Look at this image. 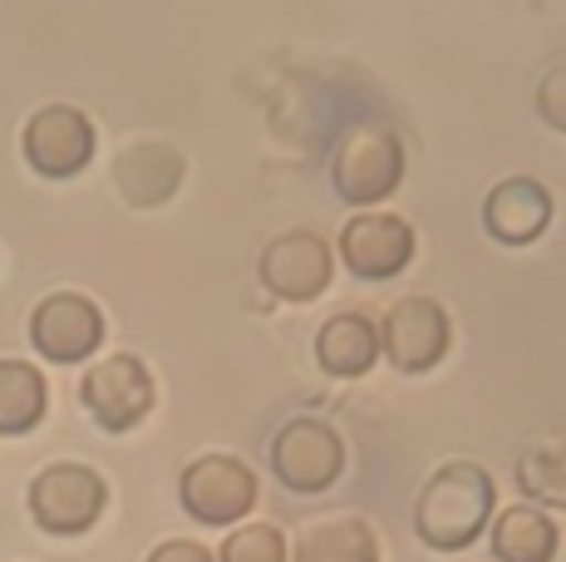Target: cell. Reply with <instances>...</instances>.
Instances as JSON below:
<instances>
[{
    "mask_svg": "<svg viewBox=\"0 0 566 562\" xmlns=\"http://www.w3.org/2000/svg\"><path fill=\"white\" fill-rule=\"evenodd\" d=\"M335 277L331 247L315 232H281L261 252V281L276 291L281 301H315Z\"/></svg>",
    "mask_w": 566,
    "mask_h": 562,
    "instance_id": "8fae6325",
    "label": "cell"
},
{
    "mask_svg": "<svg viewBox=\"0 0 566 562\" xmlns=\"http://www.w3.org/2000/svg\"><path fill=\"white\" fill-rule=\"evenodd\" d=\"M453 326L449 311L439 306L433 296H405L389 306L385 326H379V351L389 355V365L405 375H423L449 355Z\"/></svg>",
    "mask_w": 566,
    "mask_h": 562,
    "instance_id": "8992f818",
    "label": "cell"
},
{
    "mask_svg": "<svg viewBox=\"0 0 566 562\" xmlns=\"http://www.w3.org/2000/svg\"><path fill=\"white\" fill-rule=\"evenodd\" d=\"M488 533H493L497 562H552L562 548L557 523L532 503H513V508H503V513H493Z\"/></svg>",
    "mask_w": 566,
    "mask_h": 562,
    "instance_id": "2e32d148",
    "label": "cell"
},
{
    "mask_svg": "<svg viewBox=\"0 0 566 562\" xmlns=\"http://www.w3.org/2000/svg\"><path fill=\"white\" fill-rule=\"evenodd\" d=\"M271 473L291 493H325L345 473V439L315 415H296L271 439Z\"/></svg>",
    "mask_w": 566,
    "mask_h": 562,
    "instance_id": "277c9868",
    "label": "cell"
},
{
    "mask_svg": "<svg viewBox=\"0 0 566 562\" xmlns=\"http://www.w3.org/2000/svg\"><path fill=\"white\" fill-rule=\"evenodd\" d=\"M493 473L473 459H449L423 479L419 499H413V533L433 553H463L493 523Z\"/></svg>",
    "mask_w": 566,
    "mask_h": 562,
    "instance_id": "6da1fadb",
    "label": "cell"
},
{
    "mask_svg": "<svg viewBox=\"0 0 566 562\" xmlns=\"http://www.w3.org/2000/svg\"><path fill=\"white\" fill-rule=\"evenodd\" d=\"M30 341H35V351L45 355V361H60V365L84 361V355L99 351L104 316L80 291H54V296H45L35 306V316H30Z\"/></svg>",
    "mask_w": 566,
    "mask_h": 562,
    "instance_id": "ba28073f",
    "label": "cell"
},
{
    "mask_svg": "<svg viewBox=\"0 0 566 562\" xmlns=\"http://www.w3.org/2000/svg\"><path fill=\"white\" fill-rule=\"evenodd\" d=\"M25 158L45 178H70L94 158V124L70 104H50L25 124Z\"/></svg>",
    "mask_w": 566,
    "mask_h": 562,
    "instance_id": "30bf717a",
    "label": "cell"
},
{
    "mask_svg": "<svg viewBox=\"0 0 566 562\" xmlns=\"http://www.w3.org/2000/svg\"><path fill=\"white\" fill-rule=\"evenodd\" d=\"M340 257L355 277L365 281H389L409 267L413 257V227L395 212H360L345 222L340 232Z\"/></svg>",
    "mask_w": 566,
    "mask_h": 562,
    "instance_id": "9c48e42d",
    "label": "cell"
},
{
    "mask_svg": "<svg viewBox=\"0 0 566 562\" xmlns=\"http://www.w3.org/2000/svg\"><path fill=\"white\" fill-rule=\"evenodd\" d=\"M331 183L345 202H355L365 212L375 202H385L405 183V144H399V134L389 124H375V118L350 124L340 134V144H335Z\"/></svg>",
    "mask_w": 566,
    "mask_h": 562,
    "instance_id": "7a4b0ae2",
    "label": "cell"
},
{
    "mask_svg": "<svg viewBox=\"0 0 566 562\" xmlns=\"http://www.w3.org/2000/svg\"><path fill=\"white\" fill-rule=\"evenodd\" d=\"M517 489L532 508H566V429H552L517 454Z\"/></svg>",
    "mask_w": 566,
    "mask_h": 562,
    "instance_id": "e0dca14e",
    "label": "cell"
},
{
    "mask_svg": "<svg viewBox=\"0 0 566 562\" xmlns=\"http://www.w3.org/2000/svg\"><path fill=\"white\" fill-rule=\"evenodd\" d=\"M30 518L54 538H80L90 533L108 508V483L90 464H50L30 479Z\"/></svg>",
    "mask_w": 566,
    "mask_h": 562,
    "instance_id": "3957f363",
    "label": "cell"
},
{
    "mask_svg": "<svg viewBox=\"0 0 566 562\" xmlns=\"http://www.w3.org/2000/svg\"><path fill=\"white\" fill-rule=\"evenodd\" d=\"M286 562H379V538L360 513H321L301 523Z\"/></svg>",
    "mask_w": 566,
    "mask_h": 562,
    "instance_id": "4fadbf2b",
    "label": "cell"
},
{
    "mask_svg": "<svg viewBox=\"0 0 566 562\" xmlns=\"http://www.w3.org/2000/svg\"><path fill=\"white\" fill-rule=\"evenodd\" d=\"M537 114L547 118L557 134H566V60L552 64V70L542 74V84H537Z\"/></svg>",
    "mask_w": 566,
    "mask_h": 562,
    "instance_id": "ffe728a7",
    "label": "cell"
},
{
    "mask_svg": "<svg viewBox=\"0 0 566 562\" xmlns=\"http://www.w3.org/2000/svg\"><path fill=\"white\" fill-rule=\"evenodd\" d=\"M80 395L84 409L99 419L108 435H124V429L144 425V415L154 409V375L134 355H108V361L90 365Z\"/></svg>",
    "mask_w": 566,
    "mask_h": 562,
    "instance_id": "52a82bcc",
    "label": "cell"
},
{
    "mask_svg": "<svg viewBox=\"0 0 566 562\" xmlns=\"http://www.w3.org/2000/svg\"><path fill=\"white\" fill-rule=\"evenodd\" d=\"M178 499L207 528L242 523L256 508V473L237 454H202V459H192L182 469Z\"/></svg>",
    "mask_w": 566,
    "mask_h": 562,
    "instance_id": "5b68a950",
    "label": "cell"
},
{
    "mask_svg": "<svg viewBox=\"0 0 566 562\" xmlns=\"http://www.w3.org/2000/svg\"><path fill=\"white\" fill-rule=\"evenodd\" d=\"M118 188L134 208H158L178 192L182 183V158L172 154L168 144H134L118 154V168H114Z\"/></svg>",
    "mask_w": 566,
    "mask_h": 562,
    "instance_id": "9a60e30c",
    "label": "cell"
},
{
    "mask_svg": "<svg viewBox=\"0 0 566 562\" xmlns=\"http://www.w3.org/2000/svg\"><path fill=\"white\" fill-rule=\"evenodd\" d=\"M144 562H217V558L207 553L202 543H192V538H168V543H158Z\"/></svg>",
    "mask_w": 566,
    "mask_h": 562,
    "instance_id": "44dd1931",
    "label": "cell"
},
{
    "mask_svg": "<svg viewBox=\"0 0 566 562\" xmlns=\"http://www.w3.org/2000/svg\"><path fill=\"white\" fill-rule=\"evenodd\" d=\"M552 222V192L537 178H503L483 202V227L493 242L527 247L547 232Z\"/></svg>",
    "mask_w": 566,
    "mask_h": 562,
    "instance_id": "7c38bea8",
    "label": "cell"
},
{
    "mask_svg": "<svg viewBox=\"0 0 566 562\" xmlns=\"http://www.w3.org/2000/svg\"><path fill=\"white\" fill-rule=\"evenodd\" d=\"M315 361L335 381H360L369 365L379 361V326L360 311H340L315 336Z\"/></svg>",
    "mask_w": 566,
    "mask_h": 562,
    "instance_id": "5bb4252c",
    "label": "cell"
},
{
    "mask_svg": "<svg viewBox=\"0 0 566 562\" xmlns=\"http://www.w3.org/2000/svg\"><path fill=\"white\" fill-rule=\"evenodd\" d=\"M291 548L286 538H281L276 523H242L227 533L222 553H217V562H286Z\"/></svg>",
    "mask_w": 566,
    "mask_h": 562,
    "instance_id": "d6986e66",
    "label": "cell"
},
{
    "mask_svg": "<svg viewBox=\"0 0 566 562\" xmlns=\"http://www.w3.org/2000/svg\"><path fill=\"white\" fill-rule=\"evenodd\" d=\"M45 419V375L25 361H0V435H25Z\"/></svg>",
    "mask_w": 566,
    "mask_h": 562,
    "instance_id": "ac0fdd59",
    "label": "cell"
}]
</instances>
